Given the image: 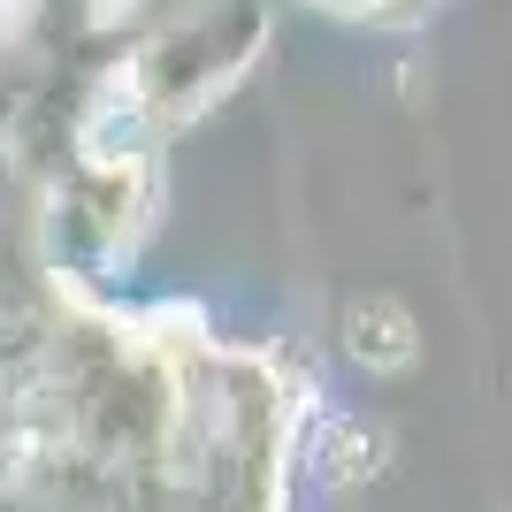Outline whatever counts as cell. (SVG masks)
Returning <instances> with one entry per match:
<instances>
[{"label":"cell","instance_id":"6da1fadb","mask_svg":"<svg viewBox=\"0 0 512 512\" xmlns=\"http://www.w3.org/2000/svg\"><path fill=\"white\" fill-rule=\"evenodd\" d=\"M344 337H352V360H367L375 375H398L421 352V329H413V314L398 299H360L344 314Z\"/></svg>","mask_w":512,"mask_h":512},{"label":"cell","instance_id":"7a4b0ae2","mask_svg":"<svg viewBox=\"0 0 512 512\" xmlns=\"http://www.w3.org/2000/svg\"><path fill=\"white\" fill-rule=\"evenodd\" d=\"M383 467V428L367 421H337V444H329V474L337 482H360V474Z\"/></svg>","mask_w":512,"mask_h":512}]
</instances>
